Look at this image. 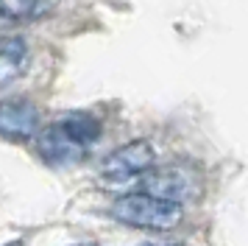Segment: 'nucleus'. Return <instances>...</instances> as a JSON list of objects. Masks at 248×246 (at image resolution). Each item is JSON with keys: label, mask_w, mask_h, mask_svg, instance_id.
<instances>
[{"label": "nucleus", "mask_w": 248, "mask_h": 246, "mask_svg": "<svg viewBox=\"0 0 248 246\" xmlns=\"http://www.w3.org/2000/svg\"><path fill=\"white\" fill-rule=\"evenodd\" d=\"M101 137V126L87 115H70L64 121L42 129L39 134V157L47 165L73 168L78 165L90 145Z\"/></svg>", "instance_id": "obj_1"}, {"label": "nucleus", "mask_w": 248, "mask_h": 246, "mask_svg": "<svg viewBox=\"0 0 248 246\" xmlns=\"http://www.w3.org/2000/svg\"><path fill=\"white\" fill-rule=\"evenodd\" d=\"M112 218L114 221L125 224V227H137V229H154V232H165L179 227L184 218V210L179 204H170V201L154 199L148 193H128L112 204Z\"/></svg>", "instance_id": "obj_2"}, {"label": "nucleus", "mask_w": 248, "mask_h": 246, "mask_svg": "<svg viewBox=\"0 0 248 246\" xmlns=\"http://www.w3.org/2000/svg\"><path fill=\"white\" fill-rule=\"evenodd\" d=\"M140 193H148L154 199L170 201V204H187L198 199L201 193V176L190 165H162L151 168L145 176L140 179Z\"/></svg>", "instance_id": "obj_3"}, {"label": "nucleus", "mask_w": 248, "mask_h": 246, "mask_svg": "<svg viewBox=\"0 0 248 246\" xmlns=\"http://www.w3.org/2000/svg\"><path fill=\"white\" fill-rule=\"evenodd\" d=\"M154 159H156V151L148 140H131V143L114 148L112 154L101 162V176L106 182H128V179L145 176L148 171L154 168Z\"/></svg>", "instance_id": "obj_4"}, {"label": "nucleus", "mask_w": 248, "mask_h": 246, "mask_svg": "<svg viewBox=\"0 0 248 246\" xmlns=\"http://www.w3.org/2000/svg\"><path fill=\"white\" fill-rule=\"evenodd\" d=\"M39 132V109L25 98L0 101V134L9 140H28Z\"/></svg>", "instance_id": "obj_5"}, {"label": "nucleus", "mask_w": 248, "mask_h": 246, "mask_svg": "<svg viewBox=\"0 0 248 246\" xmlns=\"http://www.w3.org/2000/svg\"><path fill=\"white\" fill-rule=\"evenodd\" d=\"M28 67V45L23 36L9 34L0 36V87H9L12 81L25 73Z\"/></svg>", "instance_id": "obj_6"}, {"label": "nucleus", "mask_w": 248, "mask_h": 246, "mask_svg": "<svg viewBox=\"0 0 248 246\" xmlns=\"http://www.w3.org/2000/svg\"><path fill=\"white\" fill-rule=\"evenodd\" d=\"M45 14L42 0H0V17L3 20H34Z\"/></svg>", "instance_id": "obj_7"}, {"label": "nucleus", "mask_w": 248, "mask_h": 246, "mask_svg": "<svg viewBox=\"0 0 248 246\" xmlns=\"http://www.w3.org/2000/svg\"><path fill=\"white\" fill-rule=\"evenodd\" d=\"M140 246H181V244H140Z\"/></svg>", "instance_id": "obj_8"}, {"label": "nucleus", "mask_w": 248, "mask_h": 246, "mask_svg": "<svg viewBox=\"0 0 248 246\" xmlns=\"http://www.w3.org/2000/svg\"><path fill=\"white\" fill-rule=\"evenodd\" d=\"M6 246H23V241H12V244H6Z\"/></svg>", "instance_id": "obj_9"}, {"label": "nucleus", "mask_w": 248, "mask_h": 246, "mask_svg": "<svg viewBox=\"0 0 248 246\" xmlns=\"http://www.w3.org/2000/svg\"><path fill=\"white\" fill-rule=\"evenodd\" d=\"M76 246H84V244H76Z\"/></svg>", "instance_id": "obj_10"}]
</instances>
